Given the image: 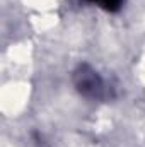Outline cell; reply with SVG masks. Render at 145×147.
Wrapping results in <instances>:
<instances>
[{"mask_svg": "<svg viewBox=\"0 0 145 147\" xmlns=\"http://www.w3.org/2000/svg\"><path fill=\"white\" fill-rule=\"evenodd\" d=\"M89 2L97 3L99 7L108 9V10H116V9L119 7V3H121V0H89Z\"/></svg>", "mask_w": 145, "mask_h": 147, "instance_id": "cell-1", "label": "cell"}]
</instances>
